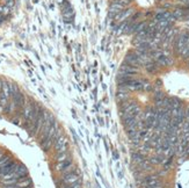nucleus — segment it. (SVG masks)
Returning a JSON list of instances; mask_svg holds the SVG:
<instances>
[{
  "label": "nucleus",
  "mask_w": 189,
  "mask_h": 188,
  "mask_svg": "<svg viewBox=\"0 0 189 188\" xmlns=\"http://www.w3.org/2000/svg\"><path fill=\"white\" fill-rule=\"evenodd\" d=\"M126 7L123 6V5H121L118 1H116V0H113L111 2H110V5H109V11L108 12H110V13H114L115 15L117 14V13H120L121 11H123Z\"/></svg>",
  "instance_id": "7ed1b4c3"
},
{
  "label": "nucleus",
  "mask_w": 189,
  "mask_h": 188,
  "mask_svg": "<svg viewBox=\"0 0 189 188\" xmlns=\"http://www.w3.org/2000/svg\"><path fill=\"white\" fill-rule=\"evenodd\" d=\"M73 172H79L78 167H77V166H75L74 164H72V165L67 166L66 168H64L63 171L61 172V174H62V175H65V174H68V173H73Z\"/></svg>",
  "instance_id": "0eeeda50"
},
{
  "label": "nucleus",
  "mask_w": 189,
  "mask_h": 188,
  "mask_svg": "<svg viewBox=\"0 0 189 188\" xmlns=\"http://www.w3.org/2000/svg\"><path fill=\"white\" fill-rule=\"evenodd\" d=\"M4 1H5V2H6V1H8V0H4Z\"/></svg>",
  "instance_id": "f8f14e48"
},
{
  "label": "nucleus",
  "mask_w": 189,
  "mask_h": 188,
  "mask_svg": "<svg viewBox=\"0 0 189 188\" xmlns=\"http://www.w3.org/2000/svg\"><path fill=\"white\" fill-rule=\"evenodd\" d=\"M4 155H5V152H4V151H2L1 149H0V159L2 158V156H4Z\"/></svg>",
  "instance_id": "9b49d317"
},
{
  "label": "nucleus",
  "mask_w": 189,
  "mask_h": 188,
  "mask_svg": "<svg viewBox=\"0 0 189 188\" xmlns=\"http://www.w3.org/2000/svg\"><path fill=\"white\" fill-rule=\"evenodd\" d=\"M5 5L12 9V8L15 6V0H8V1H6V2H5Z\"/></svg>",
  "instance_id": "9d476101"
},
{
  "label": "nucleus",
  "mask_w": 189,
  "mask_h": 188,
  "mask_svg": "<svg viewBox=\"0 0 189 188\" xmlns=\"http://www.w3.org/2000/svg\"><path fill=\"white\" fill-rule=\"evenodd\" d=\"M54 150L56 151V153H62L65 151H68V141H67V138L64 134L55 142Z\"/></svg>",
  "instance_id": "f257e3e1"
},
{
  "label": "nucleus",
  "mask_w": 189,
  "mask_h": 188,
  "mask_svg": "<svg viewBox=\"0 0 189 188\" xmlns=\"http://www.w3.org/2000/svg\"><path fill=\"white\" fill-rule=\"evenodd\" d=\"M81 186H83V184H81V178H80L78 181L71 184V188H81Z\"/></svg>",
  "instance_id": "1a4fd4ad"
},
{
  "label": "nucleus",
  "mask_w": 189,
  "mask_h": 188,
  "mask_svg": "<svg viewBox=\"0 0 189 188\" xmlns=\"http://www.w3.org/2000/svg\"><path fill=\"white\" fill-rule=\"evenodd\" d=\"M65 184L67 185H71L75 181H78L80 179V175H79V172H73V173H68V174H65V175H62L61 178Z\"/></svg>",
  "instance_id": "f03ea898"
},
{
  "label": "nucleus",
  "mask_w": 189,
  "mask_h": 188,
  "mask_svg": "<svg viewBox=\"0 0 189 188\" xmlns=\"http://www.w3.org/2000/svg\"><path fill=\"white\" fill-rule=\"evenodd\" d=\"M73 164V160H72V157L71 158H68V159H66V160H64V161H59V163H56L55 164V171L56 172H62L64 168H66L67 166H70V165H72Z\"/></svg>",
  "instance_id": "20e7f679"
},
{
  "label": "nucleus",
  "mask_w": 189,
  "mask_h": 188,
  "mask_svg": "<svg viewBox=\"0 0 189 188\" xmlns=\"http://www.w3.org/2000/svg\"><path fill=\"white\" fill-rule=\"evenodd\" d=\"M68 158H71L70 151H65V152H62V153H56L55 160H56V163H59V161H64V160H66Z\"/></svg>",
  "instance_id": "423d86ee"
},
{
  "label": "nucleus",
  "mask_w": 189,
  "mask_h": 188,
  "mask_svg": "<svg viewBox=\"0 0 189 188\" xmlns=\"http://www.w3.org/2000/svg\"><path fill=\"white\" fill-rule=\"evenodd\" d=\"M12 161H13V158H12V157L4 155V156H2V158L0 159V167H5V166L9 165Z\"/></svg>",
  "instance_id": "6e6552de"
},
{
  "label": "nucleus",
  "mask_w": 189,
  "mask_h": 188,
  "mask_svg": "<svg viewBox=\"0 0 189 188\" xmlns=\"http://www.w3.org/2000/svg\"><path fill=\"white\" fill-rule=\"evenodd\" d=\"M16 187L18 188H32V180L29 177L22 178L16 182Z\"/></svg>",
  "instance_id": "39448f33"
}]
</instances>
